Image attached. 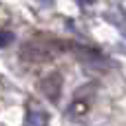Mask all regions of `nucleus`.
<instances>
[{"mask_svg":"<svg viewBox=\"0 0 126 126\" xmlns=\"http://www.w3.org/2000/svg\"><path fill=\"white\" fill-rule=\"evenodd\" d=\"M78 2H82V4H91V2H95V0H78Z\"/></svg>","mask_w":126,"mask_h":126,"instance_id":"obj_4","label":"nucleus"},{"mask_svg":"<svg viewBox=\"0 0 126 126\" xmlns=\"http://www.w3.org/2000/svg\"><path fill=\"white\" fill-rule=\"evenodd\" d=\"M42 91L55 102L58 100V95H60V75H51V78H44V82H42Z\"/></svg>","mask_w":126,"mask_h":126,"instance_id":"obj_1","label":"nucleus"},{"mask_svg":"<svg viewBox=\"0 0 126 126\" xmlns=\"http://www.w3.org/2000/svg\"><path fill=\"white\" fill-rule=\"evenodd\" d=\"M47 124H49V115L44 111H29L27 113L24 126H47Z\"/></svg>","mask_w":126,"mask_h":126,"instance_id":"obj_2","label":"nucleus"},{"mask_svg":"<svg viewBox=\"0 0 126 126\" xmlns=\"http://www.w3.org/2000/svg\"><path fill=\"white\" fill-rule=\"evenodd\" d=\"M11 42H13V33H11V31H7V29H0V49L9 47Z\"/></svg>","mask_w":126,"mask_h":126,"instance_id":"obj_3","label":"nucleus"}]
</instances>
